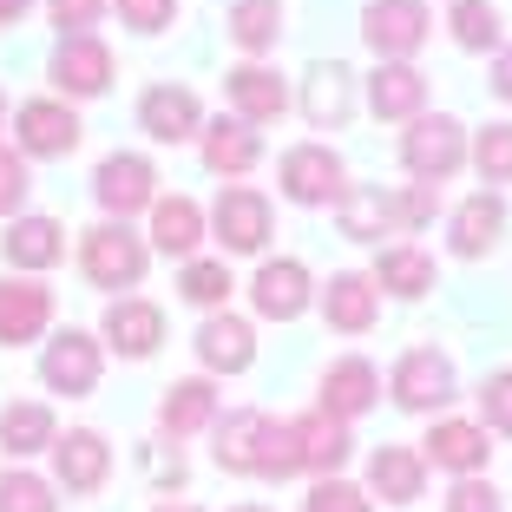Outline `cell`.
Segmentation results:
<instances>
[{"mask_svg":"<svg viewBox=\"0 0 512 512\" xmlns=\"http://www.w3.org/2000/svg\"><path fill=\"white\" fill-rule=\"evenodd\" d=\"M46 14H53L60 40H73V33H92V27H99V14H106V0H46Z\"/></svg>","mask_w":512,"mask_h":512,"instance_id":"45","label":"cell"},{"mask_svg":"<svg viewBox=\"0 0 512 512\" xmlns=\"http://www.w3.org/2000/svg\"><path fill=\"white\" fill-rule=\"evenodd\" d=\"M53 440H60V421H53L46 401H7L0 407V453L27 460V453H46Z\"/></svg>","mask_w":512,"mask_h":512,"instance_id":"32","label":"cell"},{"mask_svg":"<svg viewBox=\"0 0 512 512\" xmlns=\"http://www.w3.org/2000/svg\"><path fill=\"white\" fill-rule=\"evenodd\" d=\"M388 394L401 414H440V407H453V394H460V375H453V355L434 342L407 348L401 362H394L388 375Z\"/></svg>","mask_w":512,"mask_h":512,"instance_id":"4","label":"cell"},{"mask_svg":"<svg viewBox=\"0 0 512 512\" xmlns=\"http://www.w3.org/2000/svg\"><path fill=\"white\" fill-rule=\"evenodd\" d=\"M381 401V375H375V362L368 355H342V362H329V375H322V394H316V407L329 414V421H362L368 407Z\"/></svg>","mask_w":512,"mask_h":512,"instance_id":"22","label":"cell"},{"mask_svg":"<svg viewBox=\"0 0 512 512\" xmlns=\"http://www.w3.org/2000/svg\"><path fill=\"white\" fill-rule=\"evenodd\" d=\"M447 27H453V46H467V53H499V7L493 0H453Z\"/></svg>","mask_w":512,"mask_h":512,"instance_id":"37","label":"cell"},{"mask_svg":"<svg viewBox=\"0 0 512 512\" xmlns=\"http://www.w3.org/2000/svg\"><path fill=\"white\" fill-rule=\"evenodd\" d=\"M270 414L263 407H237L224 421H211V460L224 473H243V480H263V453H270Z\"/></svg>","mask_w":512,"mask_h":512,"instance_id":"12","label":"cell"},{"mask_svg":"<svg viewBox=\"0 0 512 512\" xmlns=\"http://www.w3.org/2000/svg\"><path fill=\"white\" fill-rule=\"evenodd\" d=\"M0 250H7L14 270H53L66 256V224L60 217H40V211H20L7 224V237H0Z\"/></svg>","mask_w":512,"mask_h":512,"instance_id":"28","label":"cell"},{"mask_svg":"<svg viewBox=\"0 0 512 512\" xmlns=\"http://www.w3.org/2000/svg\"><path fill=\"white\" fill-rule=\"evenodd\" d=\"M414 453H421V467H440V473H453V480H473V473H486V460H493L480 421H434Z\"/></svg>","mask_w":512,"mask_h":512,"instance_id":"18","label":"cell"},{"mask_svg":"<svg viewBox=\"0 0 512 512\" xmlns=\"http://www.w3.org/2000/svg\"><path fill=\"white\" fill-rule=\"evenodd\" d=\"M204 237H211V224H204V211H197V197L171 191V197H158V204H151V237H145L151 250H165V256H178V263H191Z\"/></svg>","mask_w":512,"mask_h":512,"instance_id":"27","label":"cell"},{"mask_svg":"<svg viewBox=\"0 0 512 512\" xmlns=\"http://www.w3.org/2000/svg\"><path fill=\"white\" fill-rule=\"evenodd\" d=\"M467 165L480 171L486 191L512 184V119H493L486 132H473V138H467Z\"/></svg>","mask_w":512,"mask_h":512,"instance_id":"35","label":"cell"},{"mask_svg":"<svg viewBox=\"0 0 512 512\" xmlns=\"http://www.w3.org/2000/svg\"><path fill=\"white\" fill-rule=\"evenodd\" d=\"M27 7H33V0H0V27H20V20H27Z\"/></svg>","mask_w":512,"mask_h":512,"instance_id":"47","label":"cell"},{"mask_svg":"<svg viewBox=\"0 0 512 512\" xmlns=\"http://www.w3.org/2000/svg\"><path fill=\"white\" fill-rule=\"evenodd\" d=\"M79 270H86L92 289H112V296H125V289L145 283L151 243L138 237L132 224H119V217H99L92 230H79Z\"/></svg>","mask_w":512,"mask_h":512,"instance_id":"1","label":"cell"},{"mask_svg":"<svg viewBox=\"0 0 512 512\" xmlns=\"http://www.w3.org/2000/svg\"><path fill=\"white\" fill-rule=\"evenodd\" d=\"M230 40H237L250 60H263V53L283 40V0H237V7H230Z\"/></svg>","mask_w":512,"mask_h":512,"instance_id":"34","label":"cell"},{"mask_svg":"<svg viewBox=\"0 0 512 512\" xmlns=\"http://www.w3.org/2000/svg\"><path fill=\"white\" fill-rule=\"evenodd\" d=\"M289 434H296V467L302 473H316V480H335V467L348 460V427L342 421H329L322 407H309L302 421H289Z\"/></svg>","mask_w":512,"mask_h":512,"instance_id":"29","label":"cell"},{"mask_svg":"<svg viewBox=\"0 0 512 512\" xmlns=\"http://www.w3.org/2000/svg\"><path fill=\"white\" fill-rule=\"evenodd\" d=\"M230 289H237V283H230L224 256H191V263L178 270V296L191 302V309H211V316H217V309L230 302Z\"/></svg>","mask_w":512,"mask_h":512,"instance_id":"36","label":"cell"},{"mask_svg":"<svg viewBox=\"0 0 512 512\" xmlns=\"http://www.w3.org/2000/svg\"><path fill=\"white\" fill-rule=\"evenodd\" d=\"M46 79H53L66 99H99V92L112 86V46L99 40V33H73V40L53 46Z\"/></svg>","mask_w":512,"mask_h":512,"instance_id":"13","label":"cell"},{"mask_svg":"<svg viewBox=\"0 0 512 512\" xmlns=\"http://www.w3.org/2000/svg\"><path fill=\"white\" fill-rule=\"evenodd\" d=\"M427 106V73L414 60H381L368 73V112L375 119H421Z\"/></svg>","mask_w":512,"mask_h":512,"instance_id":"26","label":"cell"},{"mask_svg":"<svg viewBox=\"0 0 512 512\" xmlns=\"http://www.w3.org/2000/svg\"><path fill=\"white\" fill-rule=\"evenodd\" d=\"M316 302H322V322L342 329V335H368L381 322V289H375L368 270H335Z\"/></svg>","mask_w":512,"mask_h":512,"instance_id":"21","label":"cell"},{"mask_svg":"<svg viewBox=\"0 0 512 512\" xmlns=\"http://www.w3.org/2000/svg\"><path fill=\"white\" fill-rule=\"evenodd\" d=\"M165 342V309L145 296H112L99 316V348H112L119 362H151Z\"/></svg>","mask_w":512,"mask_h":512,"instance_id":"10","label":"cell"},{"mask_svg":"<svg viewBox=\"0 0 512 512\" xmlns=\"http://www.w3.org/2000/svg\"><path fill=\"white\" fill-rule=\"evenodd\" d=\"M473 401H480V427H486V434H512V368L486 375Z\"/></svg>","mask_w":512,"mask_h":512,"instance_id":"40","label":"cell"},{"mask_svg":"<svg viewBox=\"0 0 512 512\" xmlns=\"http://www.w3.org/2000/svg\"><path fill=\"white\" fill-rule=\"evenodd\" d=\"M79 138H86V125H79V112L66 99H27L14 112V151L20 158H73Z\"/></svg>","mask_w":512,"mask_h":512,"instance_id":"11","label":"cell"},{"mask_svg":"<svg viewBox=\"0 0 512 512\" xmlns=\"http://www.w3.org/2000/svg\"><path fill=\"white\" fill-rule=\"evenodd\" d=\"M191 348H197V362L211 368V375H250L256 368V329L243 316H230V309H217V316L197 322Z\"/></svg>","mask_w":512,"mask_h":512,"instance_id":"20","label":"cell"},{"mask_svg":"<svg viewBox=\"0 0 512 512\" xmlns=\"http://www.w3.org/2000/svg\"><path fill=\"white\" fill-rule=\"evenodd\" d=\"M309 512H375V499L348 480H316L309 486Z\"/></svg>","mask_w":512,"mask_h":512,"instance_id":"41","label":"cell"},{"mask_svg":"<svg viewBox=\"0 0 512 512\" xmlns=\"http://www.w3.org/2000/svg\"><path fill=\"white\" fill-rule=\"evenodd\" d=\"M434 211H440V191H434V184H407V191L394 197V230H421V224H434Z\"/></svg>","mask_w":512,"mask_h":512,"instance_id":"42","label":"cell"},{"mask_svg":"<svg viewBox=\"0 0 512 512\" xmlns=\"http://www.w3.org/2000/svg\"><path fill=\"white\" fill-rule=\"evenodd\" d=\"M27 197H33V171H27V158H20L14 145H0V217L14 224V217L27 211Z\"/></svg>","mask_w":512,"mask_h":512,"instance_id":"39","label":"cell"},{"mask_svg":"<svg viewBox=\"0 0 512 512\" xmlns=\"http://www.w3.org/2000/svg\"><path fill=\"white\" fill-rule=\"evenodd\" d=\"M151 512H204V506H191V499H165V506H151Z\"/></svg>","mask_w":512,"mask_h":512,"instance_id":"48","label":"cell"},{"mask_svg":"<svg viewBox=\"0 0 512 512\" xmlns=\"http://www.w3.org/2000/svg\"><path fill=\"white\" fill-rule=\"evenodd\" d=\"M434 33L427 0H368L362 7V40L375 46V60H414Z\"/></svg>","mask_w":512,"mask_h":512,"instance_id":"8","label":"cell"},{"mask_svg":"<svg viewBox=\"0 0 512 512\" xmlns=\"http://www.w3.org/2000/svg\"><path fill=\"white\" fill-rule=\"evenodd\" d=\"M92 197H99V211L132 224L138 211L158 204V165H151L145 151H106L99 171H92Z\"/></svg>","mask_w":512,"mask_h":512,"instance_id":"6","label":"cell"},{"mask_svg":"<svg viewBox=\"0 0 512 512\" xmlns=\"http://www.w3.org/2000/svg\"><path fill=\"white\" fill-rule=\"evenodd\" d=\"M368 493L388 499V506H414L427 493V467L414 447H375L368 453Z\"/></svg>","mask_w":512,"mask_h":512,"instance_id":"30","label":"cell"},{"mask_svg":"<svg viewBox=\"0 0 512 512\" xmlns=\"http://www.w3.org/2000/svg\"><path fill=\"white\" fill-rule=\"evenodd\" d=\"M276 184H283V197L302 204V211H329V204H342V191H348V165H342V151H335V145L309 138V145L283 151Z\"/></svg>","mask_w":512,"mask_h":512,"instance_id":"3","label":"cell"},{"mask_svg":"<svg viewBox=\"0 0 512 512\" xmlns=\"http://www.w3.org/2000/svg\"><path fill=\"white\" fill-rule=\"evenodd\" d=\"M401 165L414 184H447L467 171V125L453 119V112H421V119H407L401 132Z\"/></svg>","mask_w":512,"mask_h":512,"instance_id":"2","label":"cell"},{"mask_svg":"<svg viewBox=\"0 0 512 512\" xmlns=\"http://www.w3.org/2000/svg\"><path fill=\"white\" fill-rule=\"evenodd\" d=\"M493 92H499V99L512 106V46H506V53L493 60Z\"/></svg>","mask_w":512,"mask_h":512,"instance_id":"46","label":"cell"},{"mask_svg":"<svg viewBox=\"0 0 512 512\" xmlns=\"http://www.w3.org/2000/svg\"><path fill=\"white\" fill-rule=\"evenodd\" d=\"M335 224H342L348 243H381L394 230V197L375 191V184H348L342 204H335Z\"/></svg>","mask_w":512,"mask_h":512,"instance_id":"33","label":"cell"},{"mask_svg":"<svg viewBox=\"0 0 512 512\" xmlns=\"http://www.w3.org/2000/svg\"><path fill=\"white\" fill-rule=\"evenodd\" d=\"M230 512H270V506H256V499H243V506H230Z\"/></svg>","mask_w":512,"mask_h":512,"instance_id":"49","label":"cell"},{"mask_svg":"<svg viewBox=\"0 0 512 512\" xmlns=\"http://www.w3.org/2000/svg\"><path fill=\"white\" fill-rule=\"evenodd\" d=\"M204 224H211V237H217V243H224V256H263L276 211H270V197L256 191V184H224Z\"/></svg>","mask_w":512,"mask_h":512,"instance_id":"5","label":"cell"},{"mask_svg":"<svg viewBox=\"0 0 512 512\" xmlns=\"http://www.w3.org/2000/svg\"><path fill=\"white\" fill-rule=\"evenodd\" d=\"M112 7H119V20L132 33H165L178 20V0H112Z\"/></svg>","mask_w":512,"mask_h":512,"instance_id":"43","label":"cell"},{"mask_svg":"<svg viewBox=\"0 0 512 512\" xmlns=\"http://www.w3.org/2000/svg\"><path fill=\"white\" fill-rule=\"evenodd\" d=\"M309 302H316V276H309L302 256H270V263H256L250 309L263 322H296V316H309Z\"/></svg>","mask_w":512,"mask_h":512,"instance_id":"9","label":"cell"},{"mask_svg":"<svg viewBox=\"0 0 512 512\" xmlns=\"http://www.w3.org/2000/svg\"><path fill=\"white\" fill-rule=\"evenodd\" d=\"M302 119H309V132H348V119H355V73L342 60H316L302 73Z\"/></svg>","mask_w":512,"mask_h":512,"instance_id":"17","label":"cell"},{"mask_svg":"<svg viewBox=\"0 0 512 512\" xmlns=\"http://www.w3.org/2000/svg\"><path fill=\"white\" fill-rule=\"evenodd\" d=\"M99 375H106V348L86 329H60L40 348V381L53 394H66V401H86V394L99 388Z\"/></svg>","mask_w":512,"mask_h":512,"instance_id":"7","label":"cell"},{"mask_svg":"<svg viewBox=\"0 0 512 512\" xmlns=\"http://www.w3.org/2000/svg\"><path fill=\"white\" fill-rule=\"evenodd\" d=\"M0 512H60L53 480H40V473H27V467H7L0 473Z\"/></svg>","mask_w":512,"mask_h":512,"instance_id":"38","label":"cell"},{"mask_svg":"<svg viewBox=\"0 0 512 512\" xmlns=\"http://www.w3.org/2000/svg\"><path fill=\"white\" fill-rule=\"evenodd\" d=\"M0 119H7V99H0Z\"/></svg>","mask_w":512,"mask_h":512,"instance_id":"50","label":"cell"},{"mask_svg":"<svg viewBox=\"0 0 512 512\" xmlns=\"http://www.w3.org/2000/svg\"><path fill=\"white\" fill-rule=\"evenodd\" d=\"M211 421H217V381L211 375L171 381L165 401H158V434H165V440H191V434H204Z\"/></svg>","mask_w":512,"mask_h":512,"instance_id":"25","label":"cell"},{"mask_svg":"<svg viewBox=\"0 0 512 512\" xmlns=\"http://www.w3.org/2000/svg\"><path fill=\"white\" fill-rule=\"evenodd\" d=\"M197 151H204V171L211 178H250L256 165H263V132L243 119H211L204 132H197Z\"/></svg>","mask_w":512,"mask_h":512,"instance_id":"23","label":"cell"},{"mask_svg":"<svg viewBox=\"0 0 512 512\" xmlns=\"http://www.w3.org/2000/svg\"><path fill=\"white\" fill-rule=\"evenodd\" d=\"M440 512H506V499H499V486L493 480H453V493H447V506Z\"/></svg>","mask_w":512,"mask_h":512,"instance_id":"44","label":"cell"},{"mask_svg":"<svg viewBox=\"0 0 512 512\" xmlns=\"http://www.w3.org/2000/svg\"><path fill=\"white\" fill-rule=\"evenodd\" d=\"M46 453H53V486L60 493H99L112 480V447L99 427H66Z\"/></svg>","mask_w":512,"mask_h":512,"instance_id":"14","label":"cell"},{"mask_svg":"<svg viewBox=\"0 0 512 512\" xmlns=\"http://www.w3.org/2000/svg\"><path fill=\"white\" fill-rule=\"evenodd\" d=\"M138 132L151 145H191L204 132V106L191 86H145L138 92Z\"/></svg>","mask_w":512,"mask_h":512,"instance_id":"15","label":"cell"},{"mask_svg":"<svg viewBox=\"0 0 512 512\" xmlns=\"http://www.w3.org/2000/svg\"><path fill=\"white\" fill-rule=\"evenodd\" d=\"M224 92H230V119H243V125H276L289 112V86H283V73L276 66H263V60H243V66H230L224 73Z\"/></svg>","mask_w":512,"mask_h":512,"instance_id":"19","label":"cell"},{"mask_svg":"<svg viewBox=\"0 0 512 512\" xmlns=\"http://www.w3.org/2000/svg\"><path fill=\"white\" fill-rule=\"evenodd\" d=\"M375 289H388V296H401V302H421L427 289H434V256L421 250V243H388V250L375 256Z\"/></svg>","mask_w":512,"mask_h":512,"instance_id":"31","label":"cell"},{"mask_svg":"<svg viewBox=\"0 0 512 512\" xmlns=\"http://www.w3.org/2000/svg\"><path fill=\"white\" fill-rule=\"evenodd\" d=\"M499 237H506V197H499V191H473V197H460V204H453V217H447V250L460 256V263L493 256Z\"/></svg>","mask_w":512,"mask_h":512,"instance_id":"16","label":"cell"},{"mask_svg":"<svg viewBox=\"0 0 512 512\" xmlns=\"http://www.w3.org/2000/svg\"><path fill=\"white\" fill-rule=\"evenodd\" d=\"M46 322H53V289L33 283V276H0V342H40Z\"/></svg>","mask_w":512,"mask_h":512,"instance_id":"24","label":"cell"}]
</instances>
